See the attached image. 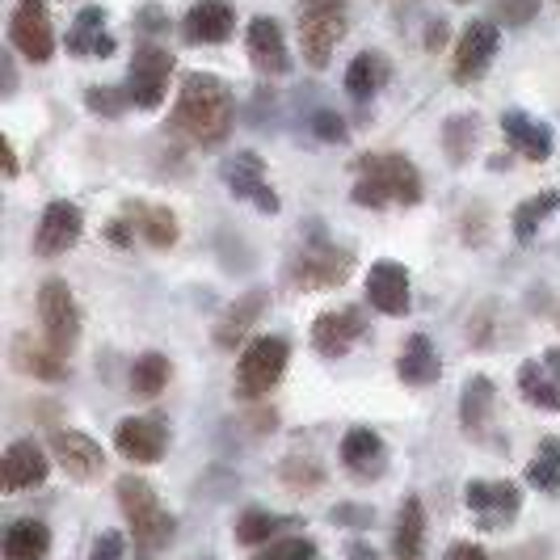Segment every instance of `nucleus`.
I'll return each instance as SVG.
<instances>
[{"label":"nucleus","mask_w":560,"mask_h":560,"mask_svg":"<svg viewBox=\"0 0 560 560\" xmlns=\"http://www.w3.org/2000/svg\"><path fill=\"white\" fill-rule=\"evenodd\" d=\"M493 409H498V388L489 375H468L464 388H459V425L468 439H480L493 421Z\"/></svg>","instance_id":"nucleus-25"},{"label":"nucleus","mask_w":560,"mask_h":560,"mask_svg":"<svg viewBox=\"0 0 560 560\" xmlns=\"http://www.w3.org/2000/svg\"><path fill=\"white\" fill-rule=\"evenodd\" d=\"M464 505L477 518L480 532H502L523 510V489L514 480H468Z\"/></svg>","instance_id":"nucleus-8"},{"label":"nucleus","mask_w":560,"mask_h":560,"mask_svg":"<svg viewBox=\"0 0 560 560\" xmlns=\"http://www.w3.org/2000/svg\"><path fill=\"white\" fill-rule=\"evenodd\" d=\"M245 51L249 63L261 77H287L291 72V51H287V38L275 18H253L245 30Z\"/></svg>","instance_id":"nucleus-19"},{"label":"nucleus","mask_w":560,"mask_h":560,"mask_svg":"<svg viewBox=\"0 0 560 560\" xmlns=\"http://www.w3.org/2000/svg\"><path fill=\"white\" fill-rule=\"evenodd\" d=\"M89 560H127V539L122 532H102L89 548Z\"/></svg>","instance_id":"nucleus-42"},{"label":"nucleus","mask_w":560,"mask_h":560,"mask_svg":"<svg viewBox=\"0 0 560 560\" xmlns=\"http://www.w3.org/2000/svg\"><path fill=\"white\" fill-rule=\"evenodd\" d=\"M0 552L4 560H43L51 552V527L38 518H18V523H9Z\"/></svg>","instance_id":"nucleus-30"},{"label":"nucleus","mask_w":560,"mask_h":560,"mask_svg":"<svg viewBox=\"0 0 560 560\" xmlns=\"http://www.w3.org/2000/svg\"><path fill=\"white\" fill-rule=\"evenodd\" d=\"M47 472H51L47 451L38 447L34 439H18V443H9L4 459H0V485H4V493L38 489V485L47 480Z\"/></svg>","instance_id":"nucleus-20"},{"label":"nucleus","mask_w":560,"mask_h":560,"mask_svg":"<svg viewBox=\"0 0 560 560\" xmlns=\"http://www.w3.org/2000/svg\"><path fill=\"white\" fill-rule=\"evenodd\" d=\"M312 131H316V140H320V143H346V140H350L346 118H341V114H334V110L312 114Z\"/></svg>","instance_id":"nucleus-40"},{"label":"nucleus","mask_w":560,"mask_h":560,"mask_svg":"<svg viewBox=\"0 0 560 560\" xmlns=\"http://www.w3.org/2000/svg\"><path fill=\"white\" fill-rule=\"evenodd\" d=\"M535 13H539V0H498V18L505 26H532Z\"/></svg>","instance_id":"nucleus-41"},{"label":"nucleus","mask_w":560,"mask_h":560,"mask_svg":"<svg viewBox=\"0 0 560 560\" xmlns=\"http://www.w3.org/2000/svg\"><path fill=\"white\" fill-rule=\"evenodd\" d=\"M287 527H291V518H282V514L245 510V514L236 518V544H245V548H266V544H275V535L287 532Z\"/></svg>","instance_id":"nucleus-35"},{"label":"nucleus","mask_w":560,"mask_h":560,"mask_svg":"<svg viewBox=\"0 0 560 560\" xmlns=\"http://www.w3.org/2000/svg\"><path fill=\"white\" fill-rule=\"evenodd\" d=\"M168 371H173V363H168L165 354H156V350H148V354H140L136 363H131V393L136 396H161L168 384Z\"/></svg>","instance_id":"nucleus-37"},{"label":"nucleus","mask_w":560,"mask_h":560,"mask_svg":"<svg viewBox=\"0 0 560 560\" xmlns=\"http://www.w3.org/2000/svg\"><path fill=\"white\" fill-rule=\"evenodd\" d=\"M518 393L527 396V405L544 409V413H560V384L544 363H523L518 366Z\"/></svg>","instance_id":"nucleus-33"},{"label":"nucleus","mask_w":560,"mask_h":560,"mask_svg":"<svg viewBox=\"0 0 560 560\" xmlns=\"http://www.w3.org/2000/svg\"><path fill=\"white\" fill-rule=\"evenodd\" d=\"M384 459H388V447L384 439L371 430V425H350L346 439H341V464L354 472V477H380L384 472Z\"/></svg>","instance_id":"nucleus-26"},{"label":"nucleus","mask_w":560,"mask_h":560,"mask_svg":"<svg viewBox=\"0 0 560 560\" xmlns=\"http://www.w3.org/2000/svg\"><path fill=\"white\" fill-rule=\"evenodd\" d=\"M114 447L127 464H161L168 451V430L161 418H122L114 430Z\"/></svg>","instance_id":"nucleus-16"},{"label":"nucleus","mask_w":560,"mask_h":560,"mask_svg":"<svg viewBox=\"0 0 560 560\" xmlns=\"http://www.w3.org/2000/svg\"><path fill=\"white\" fill-rule=\"evenodd\" d=\"M266 300H270V295H266L261 287H253L241 300H232V304L220 312V320H215V346H220V350H236V346L253 334V325L261 320Z\"/></svg>","instance_id":"nucleus-24"},{"label":"nucleus","mask_w":560,"mask_h":560,"mask_svg":"<svg viewBox=\"0 0 560 560\" xmlns=\"http://www.w3.org/2000/svg\"><path fill=\"white\" fill-rule=\"evenodd\" d=\"M363 337H366V316L359 308L320 312V316L312 320V350H316L320 359H341V354H350Z\"/></svg>","instance_id":"nucleus-14"},{"label":"nucleus","mask_w":560,"mask_h":560,"mask_svg":"<svg viewBox=\"0 0 560 560\" xmlns=\"http://www.w3.org/2000/svg\"><path fill=\"white\" fill-rule=\"evenodd\" d=\"M106 241H110V245H118V249H122V245H131V241H136V228L127 224L122 215H118V220H114V224L106 228Z\"/></svg>","instance_id":"nucleus-46"},{"label":"nucleus","mask_w":560,"mask_h":560,"mask_svg":"<svg viewBox=\"0 0 560 560\" xmlns=\"http://www.w3.org/2000/svg\"><path fill=\"white\" fill-rule=\"evenodd\" d=\"M9 43L30 63H47V59L56 56V30H51L47 0H18L13 4V13H9Z\"/></svg>","instance_id":"nucleus-9"},{"label":"nucleus","mask_w":560,"mask_h":560,"mask_svg":"<svg viewBox=\"0 0 560 560\" xmlns=\"http://www.w3.org/2000/svg\"><path fill=\"white\" fill-rule=\"evenodd\" d=\"M439 375H443V363H439L434 341L425 334L405 337V346L396 354V380L405 388H430V384H439Z\"/></svg>","instance_id":"nucleus-23"},{"label":"nucleus","mask_w":560,"mask_h":560,"mask_svg":"<svg viewBox=\"0 0 560 560\" xmlns=\"http://www.w3.org/2000/svg\"><path fill=\"white\" fill-rule=\"evenodd\" d=\"M480 143V118L477 114H451L443 122V152L451 165H468Z\"/></svg>","instance_id":"nucleus-34"},{"label":"nucleus","mask_w":560,"mask_h":560,"mask_svg":"<svg viewBox=\"0 0 560 560\" xmlns=\"http://www.w3.org/2000/svg\"><path fill=\"white\" fill-rule=\"evenodd\" d=\"M0 68H4V97L18 89V72H13V56H0Z\"/></svg>","instance_id":"nucleus-49"},{"label":"nucleus","mask_w":560,"mask_h":560,"mask_svg":"<svg viewBox=\"0 0 560 560\" xmlns=\"http://www.w3.org/2000/svg\"><path fill=\"white\" fill-rule=\"evenodd\" d=\"M388 77H393V68H388V59L380 56V51H359V56L350 59V68H346V93L366 102V97H375L388 84Z\"/></svg>","instance_id":"nucleus-32"},{"label":"nucleus","mask_w":560,"mask_h":560,"mask_svg":"<svg viewBox=\"0 0 560 560\" xmlns=\"http://www.w3.org/2000/svg\"><path fill=\"white\" fill-rule=\"evenodd\" d=\"M232 118H236V102H232V89H228L224 77L190 72L177 89L168 131L177 140L195 143V148H220L232 131Z\"/></svg>","instance_id":"nucleus-1"},{"label":"nucleus","mask_w":560,"mask_h":560,"mask_svg":"<svg viewBox=\"0 0 560 560\" xmlns=\"http://www.w3.org/2000/svg\"><path fill=\"white\" fill-rule=\"evenodd\" d=\"M346 557L350 560H380V552H375L371 544H363V539H350V544H346Z\"/></svg>","instance_id":"nucleus-48"},{"label":"nucleus","mask_w":560,"mask_h":560,"mask_svg":"<svg viewBox=\"0 0 560 560\" xmlns=\"http://www.w3.org/2000/svg\"><path fill=\"white\" fill-rule=\"evenodd\" d=\"M84 232V211L68 198H56L43 207V220H38V232H34V253L38 257H59L68 253Z\"/></svg>","instance_id":"nucleus-15"},{"label":"nucleus","mask_w":560,"mask_h":560,"mask_svg":"<svg viewBox=\"0 0 560 560\" xmlns=\"http://www.w3.org/2000/svg\"><path fill=\"white\" fill-rule=\"evenodd\" d=\"M38 320H43L47 341L63 354H72V346L81 341V308L63 279H47L38 287Z\"/></svg>","instance_id":"nucleus-7"},{"label":"nucleus","mask_w":560,"mask_h":560,"mask_svg":"<svg viewBox=\"0 0 560 560\" xmlns=\"http://www.w3.org/2000/svg\"><path fill=\"white\" fill-rule=\"evenodd\" d=\"M51 455H56V464L68 472L72 480H97L102 477V468H106V451L97 439H89L84 430H56L51 434Z\"/></svg>","instance_id":"nucleus-17"},{"label":"nucleus","mask_w":560,"mask_h":560,"mask_svg":"<svg viewBox=\"0 0 560 560\" xmlns=\"http://www.w3.org/2000/svg\"><path fill=\"white\" fill-rule=\"evenodd\" d=\"M236 30V9L228 0H198L182 18V38L195 47H220Z\"/></svg>","instance_id":"nucleus-18"},{"label":"nucleus","mask_w":560,"mask_h":560,"mask_svg":"<svg viewBox=\"0 0 560 560\" xmlns=\"http://www.w3.org/2000/svg\"><path fill=\"white\" fill-rule=\"evenodd\" d=\"M341 38H346V0H304L300 4V47L312 68H329Z\"/></svg>","instance_id":"nucleus-5"},{"label":"nucleus","mask_w":560,"mask_h":560,"mask_svg":"<svg viewBox=\"0 0 560 560\" xmlns=\"http://www.w3.org/2000/svg\"><path fill=\"white\" fill-rule=\"evenodd\" d=\"M354 207H418L421 202V173L409 156L400 152H371L354 161V186H350Z\"/></svg>","instance_id":"nucleus-2"},{"label":"nucleus","mask_w":560,"mask_h":560,"mask_svg":"<svg viewBox=\"0 0 560 560\" xmlns=\"http://www.w3.org/2000/svg\"><path fill=\"white\" fill-rule=\"evenodd\" d=\"M366 304L375 312H384V316H405L413 308V282H409L405 261H396V257L371 261V270H366Z\"/></svg>","instance_id":"nucleus-13"},{"label":"nucleus","mask_w":560,"mask_h":560,"mask_svg":"<svg viewBox=\"0 0 560 560\" xmlns=\"http://www.w3.org/2000/svg\"><path fill=\"white\" fill-rule=\"evenodd\" d=\"M443 43H447V26H443V22H434V26H430V38H425V47L434 51V47H443Z\"/></svg>","instance_id":"nucleus-50"},{"label":"nucleus","mask_w":560,"mask_h":560,"mask_svg":"<svg viewBox=\"0 0 560 560\" xmlns=\"http://www.w3.org/2000/svg\"><path fill=\"white\" fill-rule=\"evenodd\" d=\"M173 63H177V59L168 56L165 47H156V43L136 47L131 77H127V84H122V89H127V97H131V106H140V110H156V106L165 102Z\"/></svg>","instance_id":"nucleus-10"},{"label":"nucleus","mask_w":560,"mask_h":560,"mask_svg":"<svg viewBox=\"0 0 560 560\" xmlns=\"http://www.w3.org/2000/svg\"><path fill=\"white\" fill-rule=\"evenodd\" d=\"M114 493H118V505H122V514H127L136 552H140V557H156L161 548H168V539L177 532V518L161 505L156 489L143 477H118Z\"/></svg>","instance_id":"nucleus-3"},{"label":"nucleus","mask_w":560,"mask_h":560,"mask_svg":"<svg viewBox=\"0 0 560 560\" xmlns=\"http://www.w3.org/2000/svg\"><path fill=\"white\" fill-rule=\"evenodd\" d=\"M122 220L140 232L143 241L152 245V249H173L177 245V215L161 207V202H127L122 207Z\"/></svg>","instance_id":"nucleus-27"},{"label":"nucleus","mask_w":560,"mask_h":560,"mask_svg":"<svg viewBox=\"0 0 560 560\" xmlns=\"http://www.w3.org/2000/svg\"><path fill=\"white\" fill-rule=\"evenodd\" d=\"M498 47H502V30L493 22H468L459 43H455V63H451L455 84H477L493 68Z\"/></svg>","instance_id":"nucleus-12"},{"label":"nucleus","mask_w":560,"mask_h":560,"mask_svg":"<svg viewBox=\"0 0 560 560\" xmlns=\"http://www.w3.org/2000/svg\"><path fill=\"white\" fill-rule=\"evenodd\" d=\"M0 152H4V177H18V173H22V161H18V148H13L9 136L0 140Z\"/></svg>","instance_id":"nucleus-47"},{"label":"nucleus","mask_w":560,"mask_h":560,"mask_svg":"<svg viewBox=\"0 0 560 560\" xmlns=\"http://www.w3.org/2000/svg\"><path fill=\"white\" fill-rule=\"evenodd\" d=\"M393 557L396 560H425V505H421V498H405L400 514H396Z\"/></svg>","instance_id":"nucleus-29"},{"label":"nucleus","mask_w":560,"mask_h":560,"mask_svg":"<svg viewBox=\"0 0 560 560\" xmlns=\"http://www.w3.org/2000/svg\"><path fill=\"white\" fill-rule=\"evenodd\" d=\"M443 560H489V552L480 548V544H468V539H459V544H451L447 557Z\"/></svg>","instance_id":"nucleus-45"},{"label":"nucleus","mask_w":560,"mask_h":560,"mask_svg":"<svg viewBox=\"0 0 560 560\" xmlns=\"http://www.w3.org/2000/svg\"><path fill=\"white\" fill-rule=\"evenodd\" d=\"M455 4H468V0H455Z\"/></svg>","instance_id":"nucleus-52"},{"label":"nucleus","mask_w":560,"mask_h":560,"mask_svg":"<svg viewBox=\"0 0 560 560\" xmlns=\"http://www.w3.org/2000/svg\"><path fill=\"white\" fill-rule=\"evenodd\" d=\"M557 211H560V195H557V190H539V195L523 198V202L514 207V215H510L514 241H518V245H532L535 236H539V228L548 224Z\"/></svg>","instance_id":"nucleus-31"},{"label":"nucleus","mask_w":560,"mask_h":560,"mask_svg":"<svg viewBox=\"0 0 560 560\" xmlns=\"http://www.w3.org/2000/svg\"><path fill=\"white\" fill-rule=\"evenodd\" d=\"M329 518L346 523V527H371V510H359V505H337Z\"/></svg>","instance_id":"nucleus-44"},{"label":"nucleus","mask_w":560,"mask_h":560,"mask_svg":"<svg viewBox=\"0 0 560 560\" xmlns=\"http://www.w3.org/2000/svg\"><path fill=\"white\" fill-rule=\"evenodd\" d=\"M350 270H354V253L337 249L325 236H312L287 275H291V287H300V291H334L350 279Z\"/></svg>","instance_id":"nucleus-6"},{"label":"nucleus","mask_w":560,"mask_h":560,"mask_svg":"<svg viewBox=\"0 0 560 560\" xmlns=\"http://www.w3.org/2000/svg\"><path fill=\"white\" fill-rule=\"evenodd\" d=\"M557 4H560V0H557Z\"/></svg>","instance_id":"nucleus-53"},{"label":"nucleus","mask_w":560,"mask_h":560,"mask_svg":"<svg viewBox=\"0 0 560 560\" xmlns=\"http://www.w3.org/2000/svg\"><path fill=\"white\" fill-rule=\"evenodd\" d=\"M287 363H291L287 337H279V334L253 337L249 346L241 350V359H236V396H241V400H261V396H270L282 384Z\"/></svg>","instance_id":"nucleus-4"},{"label":"nucleus","mask_w":560,"mask_h":560,"mask_svg":"<svg viewBox=\"0 0 560 560\" xmlns=\"http://www.w3.org/2000/svg\"><path fill=\"white\" fill-rule=\"evenodd\" d=\"M249 560H316V544L304 539V535H287V539H275V544L257 548Z\"/></svg>","instance_id":"nucleus-39"},{"label":"nucleus","mask_w":560,"mask_h":560,"mask_svg":"<svg viewBox=\"0 0 560 560\" xmlns=\"http://www.w3.org/2000/svg\"><path fill=\"white\" fill-rule=\"evenodd\" d=\"M68 56H93V59H106L114 56V38L106 34V9L89 4L77 13V22L68 30Z\"/></svg>","instance_id":"nucleus-28"},{"label":"nucleus","mask_w":560,"mask_h":560,"mask_svg":"<svg viewBox=\"0 0 560 560\" xmlns=\"http://www.w3.org/2000/svg\"><path fill=\"white\" fill-rule=\"evenodd\" d=\"M84 106L97 114V118H118V114H127L131 97H127V89H118V84H89V89H84Z\"/></svg>","instance_id":"nucleus-38"},{"label":"nucleus","mask_w":560,"mask_h":560,"mask_svg":"<svg viewBox=\"0 0 560 560\" xmlns=\"http://www.w3.org/2000/svg\"><path fill=\"white\" fill-rule=\"evenodd\" d=\"M527 485L539 493H557L560 489V439H539L532 464H527Z\"/></svg>","instance_id":"nucleus-36"},{"label":"nucleus","mask_w":560,"mask_h":560,"mask_svg":"<svg viewBox=\"0 0 560 560\" xmlns=\"http://www.w3.org/2000/svg\"><path fill=\"white\" fill-rule=\"evenodd\" d=\"M13 366L22 371V375H34V380H47V384H59V380H68V354L56 350L47 337L38 341L34 334H18L13 337Z\"/></svg>","instance_id":"nucleus-21"},{"label":"nucleus","mask_w":560,"mask_h":560,"mask_svg":"<svg viewBox=\"0 0 560 560\" xmlns=\"http://www.w3.org/2000/svg\"><path fill=\"white\" fill-rule=\"evenodd\" d=\"M502 136L505 143L523 156V161H548L552 156V148H557V140H552V127L548 122H539V118H532V114L523 110H505L502 114Z\"/></svg>","instance_id":"nucleus-22"},{"label":"nucleus","mask_w":560,"mask_h":560,"mask_svg":"<svg viewBox=\"0 0 560 560\" xmlns=\"http://www.w3.org/2000/svg\"><path fill=\"white\" fill-rule=\"evenodd\" d=\"M544 366L552 371V380L560 384V350H548V354H544Z\"/></svg>","instance_id":"nucleus-51"},{"label":"nucleus","mask_w":560,"mask_h":560,"mask_svg":"<svg viewBox=\"0 0 560 560\" xmlns=\"http://www.w3.org/2000/svg\"><path fill=\"white\" fill-rule=\"evenodd\" d=\"M136 30H143V34H161V30H168V13L161 9V4H143V9H136Z\"/></svg>","instance_id":"nucleus-43"},{"label":"nucleus","mask_w":560,"mask_h":560,"mask_svg":"<svg viewBox=\"0 0 560 560\" xmlns=\"http://www.w3.org/2000/svg\"><path fill=\"white\" fill-rule=\"evenodd\" d=\"M220 177H224V186L232 190V195L253 202L261 215H279L282 198H279V190L266 182V165H261V156H257L253 148L236 152V156H228L224 168H220Z\"/></svg>","instance_id":"nucleus-11"}]
</instances>
